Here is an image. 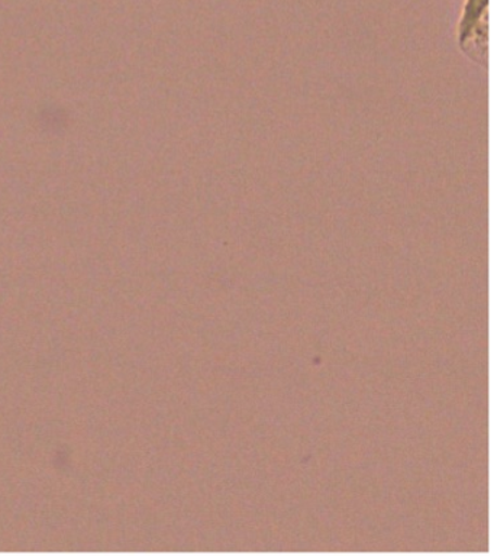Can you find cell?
Wrapping results in <instances>:
<instances>
[{
    "label": "cell",
    "instance_id": "1",
    "mask_svg": "<svg viewBox=\"0 0 494 556\" xmlns=\"http://www.w3.org/2000/svg\"><path fill=\"white\" fill-rule=\"evenodd\" d=\"M489 0H466L458 24V43L472 60L485 59Z\"/></svg>",
    "mask_w": 494,
    "mask_h": 556
}]
</instances>
